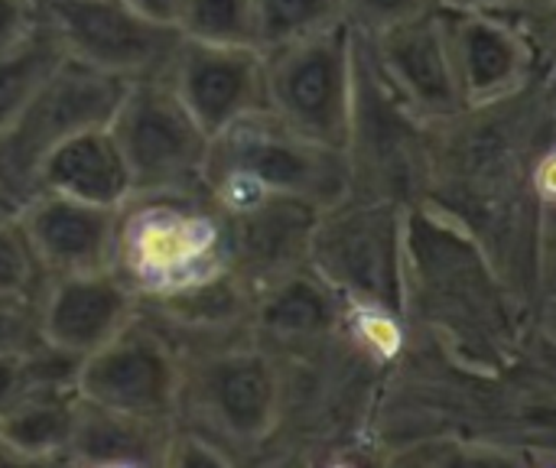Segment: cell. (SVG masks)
I'll return each mask as SVG.
<instances>
[{"label": "cell", "instance_id": "obj_14", "mask_svg": "<svg viewBox=\"0 0 556 468\" xmlns=\"http://www.w3.org/2000/svg\"><path fill=\"white\" fill-rule=\"evenodd\" d=\"M10 212L16 215L46 280L111 267L117 241V208L36 189Z\"/></svg>", "mask_w": 556, "mask_h": 468}, {"label": "cell", "instance_id": "obj_21", "mask_svg": "<svg viewBox=\"0 0 556 468\" xmlns=\"http://www.w3.org/2000/svg\"><path fill=\"white\" fill-rule=\"evenodd\" d=\"M254 3V39L261 52L323 33L345 23L342 0H251Z\"/></svg>", "mask_w": 556, "mask_h": 468}, {"label": "cell", "instance_id": "obj_25", "mask_svg": "<svg viewBox=\"0 0 556 468\" xmlns=\"http://www.w3.org/2000/svg\"><path fill=\"white\" fill-rule=\"evenodd\" d=\"M42 342L39 296H0V352L29 355Z\"/></svg>", "mask_w": 556, "mask_h": 468}, {"label": "cell", "instance_id": "obj_4", "mask_svg": "<svg viewBox=\"0 0 556 468\" xmlns=\"http://www.w3.org/2000/svg\"><path fill=\"white\" fill-rule=\"evenodd\" d=\"M202 182L215 202L274 192L326 208L352 192V163L257 111L212 137Z\"/></svg>", "mask_w": 556, "mask_h": 468}, {"label": "cell", "instance_id": "obj_27", "mask_svg": "<svg viewBox=\"0 0 556 468\" xmlns=\"http://www.w3.org/2000/svg\"><path fill=\"white\" fill-rule=\"evenodd\" d=\"M551 3L554 0H437V7L450 13H492V16H511L521 23L551 10Z\"/></svg>", "mask_w": 556, "mask_h": 468}, {"label": "cell", "instance_id": "obj_10", "mask_svg": "<svg viewBox=\"0 0 556 468\" xmlns=\"http://www.w3.org/2000/svg\"><path fill=\"white\" fill-rule=\"evenodd\" d=\"M39 3L65 55L98 72L117 75L124 81L163 75L182 39L173 26L147 20L124 0H39Z\"/></svg>", "mask_w": 556, "mask_h": 468}, {"label": "cell", "instance_id": "obj_18", "mask_svg": "<svg viewBox=\"0 0 556 468\" xmlns=\"http://www.w3.org/2000/svg\"><path fill=\"white\" fill-rule=\"evenodd\" d=\"M173 423L117 414L75 401V423L62 463L75 466H163Z\"/></svg>", "mask_w": 556, "mask_h": 468}, {"label": "cell", "instance_id": "obj_24", "mask_svg": "<svg viewBox=\"0 0 556 468\" xmlns=\"http://www.w3.org/2000/svg\"><path fill=\"white\" fill-rule=\"evenodd\" d=\"M440 10L437 0H342V16L358 36L384 33L397 23Z\"/></svg>", "mask_w": 556, "mask_h": 468}, {"label": "cell", "instance_id": "obj_30", "mask_svg": "<svg viewBox=\"0 0 556 468\" xmlns=\"http://www.w3.org/2000/svg\"><path fill=\"white\" fill-rule=\"evenodd\" d=\"M0 208H7V205H3V195H0Z\"/></svg>", "mask_w": 556, "mask_h": 468}, {"label": "cell", "instance_id": "obj_6", "mask_svg": "<svg viewBox=\"0 0 556 468\" xmlns=\"http://www.w3.org/2000/svg\"><path fill=\"white\" fill-rule=\"evenodd\" d=\"M127 81L65 55L29 104L0 130V195L16 208L36 192L39 163L72 134L104 127Z\"/></svg>", "mask_w": 556, "mask_h": 468}, {"label": "cell", "instance_id": "obj_1", "mask_svg": "<svg viewBox=\"0 0 556 468\" xmlns=\"http://www.w3.org/2000/svg\"><path fill=\"white\" fill-rule=\"evenodd\" d=\"M283 375L254 336L179 352L173 423L212 440L235 466L267 450L280 430Z\"/></svg>", "mask_w": 556, "mask_h": 468}, {"label": "cell", "instance_id": "obj_7", "mask_svg": "<svg viewBox=\"0 0 556 468\" xmlns=\"http://www.w3.org/2000/svg\"><path fill=\"white\" fill-rule=\"evenodd\" d=\"M108 130L127 163L134 192H166L199 186L212 137L199 127L173 85L156 78L127 81Z\"/></svg>", "mask_w": 556, "mask_h": 468}, {"label": "cell", "instance_id": "obj_22", "mask_svg": "<svg viewBox=\"0 0 556 468\" xmlns=\"http://www.w3.org/2000/svg\"><path fill=\"white\" fill-rule=\"evenodd\" d=\"M173 29L195 42L257 46L251 0H179Z\"/></svg>", "mask_w": 556, "mask_h": 468}, {"label": "cell", "instance_id": "obj_2", "mask_svg": "<svg viewBox=\"0 0 556 468\" xmlns=\"http://www.w3.org/2000/svg\"><path fill=\"white\" fill-rule=\"evenodd\" d=\"M222 208L205 182L137 192L117 208L111 270L137 293L156 296L225 270Z\"/></svg>", "mask_w": 556, "mask_h": 468}, {"label": "cell", "instance_id": "obj_8", "mask_svg": "<svg viewBox=\"0 0 556 468\" xmlns=\"http://www.w3.org/2000/svg\"><path fill=\"white\" fill-rule=\"evenodd\" d=\"M179 391V349L173 339L140 313L101 349L81 358L75 394L88 404L143 417L166 420L176 417Z\"/></svg>", "mask_w": 556, "mask_h": 468}, {"label": "cell", "instance_id": "obj_19", "mask_svg": "<svg viewBox=\"0 0 556 468\" xmlns=\"http://www.w3.org/2000/svg\"><path fill=\"white\" fill-rule=\"evenodd\" d=\"M75 391L26 388L0 410V450L10 463H62L72 423Z\"/></svg>", "mask_w": 556, "mask_h": 468}, {"label": "cell", "instance_id": "obj_11", "mask_svg": "<svg viewBox=\"0 0 556 468\" xmlns=\"http://www.w3.org/2000/svg\"><path fill=\"white\" fill-rule=\"evenodd\" d=\"M440 13L466 111L505 107L531 88L541 46L528 23L492 13Z\"/></svg>", "mask_w": 556, "mask_h": 468}, {"label": "cell", "instance_id": "obj_23", "mask_svg": "<svg viewBox=\"0 0 556 468\" xmlns=\"http://www.w3.org/2000/svg\"><path fill=\"white\" fill-rule=\"evenodd\" d=\"M46 274L10 208H0V296H39Z\"/></svg>", "mask_w": 556, "mask_h": 468}, {"label": "cell", "instance_id": "obj_5", "mask_svg": "<svg viewBox=\"0 0 556 468\" xmlns=\"http://www.w3.org/2000/svg\"><path fill=\"white\" fill-rule=\"evenodd\" d=\"M264 111L313 143L349 150L355 117V29L336 23L264 52Z\"/></svg>", "mask_w": 556, "mask_h": 468}, {"label": "cell", "instance_id": "obj_12", "mask_svg": "<svg viewBox=\"0 0 556 468\" xmlns=\"http://www.w3.org/2000/svg\"><path fill=\"white\" fill-rule=\"evenodd\" d=\"M225 264L251 290L306 264L309 235L323 208L293 195H241L218 202Z\"/></svg>", "mask_w": 556, "mask_h": 468}, {"label": "cell", "instance_id": "obj_26", "mask_svg": "<svg viewBox=\"0 0 556 468\" xmlns=\"http://www.w3.org/2000/svg\"><path fill=\"white\" fill-rule=\"evenodd\" d=\"M42 23L39 0H0V52L20 46Z\"/></svg>", "mask_w": 556, "mask_h": 468}, {"label": "cell", "instance_id": "obj_17", "mask_svg": "<svg viewBox=\"0 0 556 468\" xmlns=\"http://www.w3.org/2000/svg\"><path fill=\"white\" fill-rule=\"evenodd\" d=\"M36 189H49V192H62L91 205H104V208H121L130 192V173L127 163L108 130L104 127H88L72 134L68 140H62L42 163L36 173Z\"/></svg>", "mask_w": 556, "mask_h": 468}, {"label": "cell", "instance_id": "obj_15", "mask_svg": "<svg viewBox=\"0 0 556 468\" xmlns=\"http://www.w3.org/2000/svg\"><path fill=\"white\" fill-rule=\"evenodd\" d=\"M137 293L108 267L49 277L39 293L42 339L75 358L91 355L137 316Z\"/></svg>", "mask_w": 556, "mask_h": 468}, {"label": "cell", "instance_id": "obj_20", "mask_svg": "<svg viewBox=\"0 0 556 468\" xmlns=\"http://www.w3.org/2000/svg\"><path fill=\"white\" fill-rule=\"evenodd\" d=\"M62 59L65 49L46 16L20 46L0 52V130L29 104Z\"/></svg>", "mask_w": 556, "mask_h": 468}, {"label": "cell", "instance_id": "obj_3", "mask_svg": "<svg viewBox=\"0 0 556 468\" xmlns=\"http://www.w3.org/2000/svg\"><path fill=\"white\" fill-rule=\"evenodd\" d=\"M306 264L371 316L397 319L407 300V205L349 192L316 215Z\"/></svg>", "mask_w": 556, "mask_h": 468}, {"label": "cell", "instance_id": "obj_13", "mask_svg": "<svg viewBox=\"0 0 556 468\" xmlns=\"http://www.w3.org/2000/svg\"><path fill=\"white\" fill-rule=\"evenodd\" d=\"M163 78L208 137L264 111V52L179 39Z\"/></svg>", "mask_w": 556, "mask_h": 468}, {"label": "cell", "instance_id": "obj_28", "mask_svg": "<svg viewBox=\"0 0 556 468\" xmlns=\"http://www.w3.org/2000/svg\"><path fill=\"white\" fill-rule=\"evenodd\" d=\"M26 391V371H23V355H7L0 352V410Z\"/></svg>", "mask_w": 556, "mask_h": 468}, {"label": "cell", "instance_id": "obj_9", "mask_svg": "<svg viewBox=\"0 0 556 468\" xmlns=\"http://www.w3.org/2000/svg\"><path fill=\"white\" fill-rule=\"evenodd\" d=\"M358 42L384 94L414 124L440 127L466 114L440 10H430L375 36H358Z\"/></svg>", "mask_w": 556, "mask_h": 468}, {"label": "cell", "instance_id": "obj_16", "mask_svg": "<svg viewBox=\"0 0 556 468\" xmlns=\"http://www.w3.org/2000/svg\"><path fill=\"white\" fill-rule=\"evenodd\" d=\"M345 309V300L309 264H303L254 290L251 336L267 349L316 345L342 332Z\"/></svg>", "mask_w": 556, "mask_h": 468}, {"label": "cell", "instance_id": "obj_29", "mask_svg": "<svg viewBox=\"0 0 556 468\" xmlns=\"http://www.w3.org/2000/svg\"><path fill=\"white\" fill-rule=\"evenodd\" d=\"M124 3H130L147 20H156V23H166V26H173L176 10H179V0H124Z\"/></svg>", "mask_w": 556, "mask_h": 468}]
</instances>
